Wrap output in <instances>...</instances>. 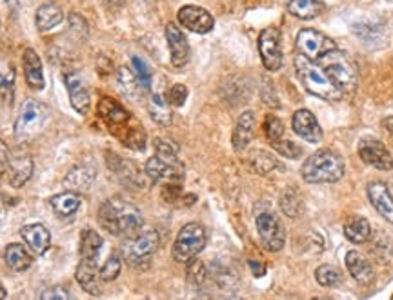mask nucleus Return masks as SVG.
<instances>
[{
  "label": "nucleus",
  "instance_id": "nucleus-1",
  "mask_svg": "<svg viewBox=\"0 0 393 300\" xmlns=\"http://www.w3.org/2000/svg\"><path fill=\"white\" fill-rule=\"evenodd\" d=\"M97 217L100 226L115 237L128 238L140 231L144 226L139 207L117 197L102 202V206L98 207Z\"/></svg>",
  "mask_w": 393,
  "mask_h": 300
},
{
  "label": "nucleus",
  "instance_id": "nucleus-2",
  "mask_svg": "<svg viewBox=\"0 0 393 300\" xmlns=\"http://www.w3.org/2000/svg\"><path fill=\"white\" fill-rule=\"evenodd\" d=\"M302 178L308 184H331L344 176V161L331 150H319L302 164Z\"/></svg>",
  "mask_w": 393,
  "mask_h": 300
},
{
  "label": "nucleus",
  "instance_id": "nucleus-3",
  "mask_svg": "<svg viewBox=\"0 0 393 300\" xmlns=\"http://www.w3.org/2000/svg\"><path fill=\"white\" fill-rule=\"evenodd\" d=\"M295 69H297V77H299L300 84L304 86L308 93L315 95V97L324 100L341 99V91L335 88V84L331 82L326 71L321 66H317L313 60L297 53Z\"/></svg>",
  "mask_w": 393,
  "mask_h": 300
},
{
  "label": "nucleus",
  "instance_id": "nucleus-4",
  "mask_svg": "<svg viewBox=\"0 0 393 300\" xmlns=\"http://www.w3.org/2000/svg\"><path fill=\"white\" fill-rule=\"evenodd\" d=\"M319 62H321V67L326 71L330 80L335 84V88L341 93L355 91L359 82V71L357 66L353 64V60L348 57L346 53L333 49V51L326 53Z\"/></svg>",
  "mask_w": 393,
  "mask_h": 300
},
{
  "label": "nucleus",
  "instance_id": "nucleus-5",
  "mask_svg": "<svg viewBox=\"0 0 393 300\" xmlns=\"http://www.w3.org/2000/svg\"><path fill=\"white\" fill-rule=\"evenodd\" d=\"M161 237L155 229H140L135 235L128 237L122 244V257L133 268H144L159 249Z\"/></svg>",
  "mask_w": 393,
  "mask_h": 300
},
{
  "label": "nucleus",
  "instance_id": "nucleus-6",
  "mask_svg": "<svg viewBox=\"0 0 393 300\" xmlns=\"http://www.w3.org/2000/svg\"><path fill=\"white\" fill-rule=\"evenodd\" d=\"M47 120V106L46 104L38 102L35 99L24 100L21 106L19 117L15 120V128H13V135L16 140L21 142H27V140L35 139L36 135L41 133L44 124Z\"/></svg>",
  "mask_w": 393,
  "mask_h": 300
},
{
  "label": "nucleus",
  "instance_id": "nucleus-7",
  "mask_svg": "<svg viewBox=\"0 0 393 300\" xmlns=\"http://www.w3.org/2000/svg\"><path fill=\"white\" fill-rule=\"evenodd\" d=\"M207 235L204 226L199 222H190L179 231L175 242H173V259L177 262L188 264L193 262L195 257L201 253L202 249L206 248Z\"/></svg>",
  "mask_w": 393,
  "mask_h": 300
},
{
  "label": "nucleus",
  "instance_id": "nucleus-8",
  "mask_svg": "<svg viewBox=\"0 0 393 300\" xmlns=\"http://www.w3.org/2000/svg\"><path fill=\"white\" fill-rule=\"evenodd\" d=\"M295 49L302 57L319 62L326 53L337 49V46L330 36L317 32V30H300L295 38Z\"/></svg>",
  "mask_w": 393,
  "mask_h": 300
},
{
  "label": "nucleus",
  "instance_id": "nucleus-9",
  "mask_svg": "<svg viewBox=\"0 0 393 300\" xmlns=\"http://www.w3.org/2000/svg\"><path fill=\"white\" fill-rule=\"evenodd\" d=\"M146 176H150L153 182L162 184H181L184 178V168L177 159H164L161 155L151 157L146 162L144 168Z\"/></svg>",
  "mask_w": 393,
  "mask_h": 300
},
{
  "label": "nucleus",
  "instance_id": "nucleus-10",
  "mask_svg": "<svg viewBox=\"0 0 393 300\" xmlns=\"http://www.w3.org/2000/svg\"><path fill=\"white\" fill-rule=\"evenodd\" d=\"M257 231H259L260 242L266 251L277 253L284 248L286 244V231L282 224L271 213H260L257 217Z\"/></svg>",
  "mask_w": 393,
  "mask_h": 300
},
{
  "label": "nucleus",
  "instance_id": "nucleus-11",
  "mask_svg": "<svg viewBox=\"0 0 393 300\" xmlns=\"http://www.w3.org/2000/svg\"><path fill=\"white\" fill-rule=\"evenodd\" d=\"M359 157L368 166L375 168L381 171L393 170V159L390 155L388 148L375 137H362L359 140Z\"/></svg>",
  "mask_w": 393,
  "mask_h": 300
},
{
  "label": "nucleus",
  "instance_id": "nucleus-12",
  "mask_svg": "<svg viewBox=\"0 0 393 300\" xmlns=\"http://www.w3.org/2000/svg\"><path fill=\"white\" fill-rule=\"evenodd\" d=\"M260 60L268 71H279L282 67L280 32L277 27H266L259 36Z\"/></svg>",
  "mask_w": 393,
  "mask_h": 300
},
{
  "label": "nucleus",
  "instance_id": "nucleus-13",
  "mask_svg": "<svg viewBox=\"0 0 393 300\" xmlns=\"http://www.w3.org/2000/svg\"><path fill=\"white\" fill-rule=\"evenodd\" d=\"M179 22H181V26H184L193 33H199V35L210 33L215 26V21L210 15V11H206L204 8H199V5H184V8H181Z\"/></svg>",
  "mask_w": 393,
  "mask_h": 300
},
{
  "label": "nucleus",
  "instance_id": "nucleus-14",
  "mask_svg": "<svg viewBox=\"0 0 393 300\" xmlns=\"http://www.w3.org/2000/svg\"><path fill=\"white\" fill-rule=\"evenodd\" d=\"M293 131L299 135L300 139L308 140L311 144H319L322 140V128L319 126V120L310 109H299L295 111L291 119Z\"/></svg>",
  "mask_w": 393,
  "mask_h": 300
},
{
  "label": "nucleus",
  "instance_id": "nucleus-15",
  "mask_svg": "<svg viewBox=\"0 0 393 300\" xmlns=\"http://www.w3.org/2000/svg\"><path fill=\"white\" fill-rule=\"evenodd\" d=\"M166 38H168V46L171 53V64L175 67H184L190 62V44H188L186 36L181 32V27L175 24H168L166 26Z\"/></svg>",
  "mask_w": 393,
  "mask_h": 300
},
{
  "label": "nucleus",
  "instance_id": "nucleus-16",
  "mask_svg": "<svg viewBox=\"0 0 393 300\" xmlns=\"http://www.w3.org/2000/svg\"><path fill=\"white\" fill-rule=\"evenodd\" d=\"M8 181L13 187H22L33 175V159L26 153H15L8 159Z\"/></svg>",
  "mask_w": 393,
  "mask_h": 300
},
{
  "label": "nucleus",
  "instance_id": "nucleus-17",
  "mask_svg": "<svg viewBox=\"0 0 393 300\" xmlns=\"http://www.w3.org/2000/svg\"><path fill=\"white\" fill-rule=\"evenodd\" d=\"M66 88L67 93H69V102H71V108L77 111L78 115H88L89 113V91L86 88V82L82 80L80 75L77 73H67L66 75Z\"/></svg>",
  "mask_w": 393,
  "mask_h": 300
},
{
  "label": "nucleus",
  "instance_id": "nucleus-18",
  "mask_svg": "<svg viewBox=\"0 0 393 300\" xmlns=\"http://www.w3.org/2000/svg\"><path fill=\"white\" fill-rule=\"evenodd\" d=\"M366 193L379 215L384 220H388L390 224H393V195L390 193L388 186L384 182H370L366 187Z\"/></svg>",
  "mask_w": 393,
  "mask_h": 300
},
{
  "label": "nucleus",
  "instance_id": "nucleus-19",
  "mask_svg": "<svg viewBox=\"0 0 393 300\" xmlns=\"http://www.w3.org/2000/svg\"><path fill=\"white\" fill-rule=\"evenodd\" d=\"M77 282L88 291L89 295H100L102 293V277H100V269L97 268L93 259H84L77 266Z\"/></svg>",
  "mask_w": 393,
  "mask_h": 300
},
{
  "label": "nucleus",
  "instance_id": "nucleus-20",
  "mask_svg": "<svg viewBox=\"0 0 393 300\" xmlns=\"http://www.w3.org/2000/svg\"><path fill=\"white\" fill-rule=\"evenodd\" d=\"M255 128H257V120H255L254 111H244L240 117H238L237 124H235V130H233L232 144L235 151H244L249 146V142L254 140L255 137Z\"/></svg>",
  "mask_w": 393,
  "mask_h": 300
},
{
  "label": "nucleus",
  "instance_id": "nucleus-21",
  "mask_svg": "<svg viewBox=\"0 0 393 300\" xmlns=\"http://www.w3.org/2000/svg\"><path fill=\"white\" fill-rule=\"evenodd\" d=\"M22 238L26 240V244L35 251L36 255L46 253L49 246H52V235L46 229V226L42 224H30L24 226L21 231Z\"/></svg>",
  "mask_w": 393,
  "mask_h": 300
},
{
  "label": "nucleus",
  "instance_id": "nucleus-22",
  "mask_svg": "<svg viewBox=\"0 0 393 300\" xmlns=\"http://www.w3.org/2000/svg\"><path fill=\"white\" fill-rule=\"evenodd\" d=\"M98 115L102 117L109 126H111V130L113 128H120V126H124L128 120H130V113L126 111L119 102H115L113 99H109V97H102L100 102H98Z\"/></svg>",
  "mask_w": 393,
  "mask_h": 300
},
{
  "label": "nucleus",
  "instance_id": "nucleus-23",
  "mask_svg": "<svg viewBox=\"0 0 393 300\" xmlns=\"http://www.w3.org/2000/svg\"><path fill=\"white\" fill-rule=\"evenodd\" d=\"M346 268L359 284H372L373 268L372 264H370V260L362 253H359V251H350V253L346 255Z\"/></svg>",
  "mask_w": 393,
  "mask_h": 300
},
{
  "label": "nucleus",
  "instance_id": "nucleus-24",
  "mask_svg": "<svg viewBox=\"0 0 393 300\" xmlns=\"http://www.w3.org/2000/svg\"><path fill=\"white\" fill-rule=\"evenodd\" d=\"M22 64H24V75L32 89H44V71H42V62L35 49L27 47L22 57Z\"/></svg>",
  "mask_w": 393,
  "mask_h": 300
},
{
  "label": "nucleus",
  "instance_id": "nucleus-25",
  "mask_svg": "<svg viewBox=\"0 0 393 300\" xmlns=\"http://www.w3.org/2000/svg\"><path fill=\"white\" fill-rule=\"evenodd\" d=\"M64 19V13H63V8L55 2H46V4H42L38 10H36V16H35V22H36V27H38V32L46 33V32H52L53 27H57Z\"/></svg>",
  "mask_w": 393,
  "mask_h": 300
},
{
  "label": "nucleus",
  "instance_id": "nucleus-26",
  "mask_svg": "<svg viewBox=\"0 0 393 300\" xmlns=\"http://www.w3.org/2000/svg\"><path fill=\"white\" fill-rule=\"evenodd\" d=\"M148 111L153 122L159 126H170L173 120V113H171L170 100L166 99L162 93H151L150 100H148Z\"/></svg>",
  "mask_w": 393,
  "mask_h": 300
},
{
  "label": "nucleus",
  "instance_id": "nucleus-27",
  "mask_svg": "<svg viewBox=\"0 0 393 300\" xmlns=\"http://www.w3.org/2000/svg\"><path fill=\"white\" fill-rule=\"evenodd\" d=\"M324 2L321 0H288V11L300 21H311L324 11Z\"/></svg>",
  "mask_w": 393,
  "mask_h": 300
},
{
  "label": "nucleus",
  "instance_id": "nucleus-28",
  "mask_svg": "<svg viewBox=\"0 0 393 300\" xmlns=\"http://www.w3.org/2000/svg\"><path fill=\"white\" fill-rule=\"evenodd\" d=\"M4 259L5 264L10 266L13 271H16V273L26 271V269L32 268L33 264V257L27 253V249L24 248L22 244H10V246L5 248Z\"/></svg>",
  "mask_w": 393,
  "mask_h": 300
},
{
  "label": "nucleus",
  "instance_id": "nucleus-29",
  "mask_svg": "<svg viewBox=\"0 0 393 300\" xmlns=\"http://www.w3.org/2000/svg\"><path fill=\"white\" fill-rule=\"evenodd\" d=\"M344 235L350 242L353 244H364L372 237V226L364 217H352L344 224Z\"/></svg>",
  "mask_w": 393,
  "mask_h": 300
},
{
  "label": "nucleus",
  "instance_id": "nucleus-30",
  "mask_svg": "<svg viewBox=\"0 0 393 300\" xmlns=\"http://www.w3.org/2000/svg\"><path fill=\"white\" fill-rule=\"evenodd\" d=\"M49 206L53 207V211L57 213L58 217H69L80 207V195L71 192V189L58 193V195L49 198Z\"/></svg>",
  "mask_w": 393,
  "mask_h": 300
},
{
  "label": "nucleus",
  "instance_id": "nucleus-31",
  "mask_svg": "<svg viewBox=\"0 0 393 300\" xmlns=\"http://www.w3.org/2000/svg\"><path fill=\"white\" fill-rule=\"evenodd\" d=\"M117 82H119V89L122 91V95L130 97L131 100L139 99V95L146 91L139 77L135 75V71H131L130 67H120L119 73H117Z\"/></svg>",
  "mask_w": 393,
  "mask_h": 300
},
{
  "label": "nucleus",
  "instance_id": "nucleus-32",
  "mask_svg": "<svg viewBox=\"0 0 393 300\" xmlns=\"http://www.w3.org/2000/svg\"><path fill=\"white\" fill-rule=\"evenodd\" d=\"M280 209L284 213L286 217L290 218H299L302 213H304V200H302V195H300L297 189L293 187H288L280 195Z\"/></svg>",
  "mask_w": 393,
  "mask_h": 300
},
{
  "label": "nucleus",
  "instance_id": "nucleus-33",
  "mask_svg": "<svg viewBox=\"0 0 393 300\" xmlns=\"http://www.w3.org/2000/svg\"><path fill=\"white\" fill-rule=\"evenodd\" d=\"M115 162L117 164H109V168L117 173V175L126 182V184H133V186L144 187V178H142V173L139 171V168L135 166L133 162H126L122 159H119L117 155H113Z\"/></svg>",
  "mask_w": 393,
  "mask_h": 300
},
{
  "label": "nucleus",
  "instance_id": "nucleus-34",
  "mask_svg": "<svg viewBox=\"0 0 393 300\" xmlns=\"http://www.w3.org/2000/svg\"><path fill=\"white\" fill-rule=\"evenodd\" d=\"M102 237L93 231V229H86L82 233V240H80V255L84 259H97L100 249H102Z\"/></svg>",
  "mask_w": 393,
  "mask_h": 300
},
{
  "label": "nucleus",
  "instance_id": "nucleus-35",
  "mask_svg": "<svg viewBox=\"0 0 393 300\" xmlns=\"http://www.w3.org/2000/svg\"><path fill=\"white\" fill-rule=\"evenodd\" d=\"M249 164L260 175H268L269 171H273L275 168L279 166V162L275 161V157L262 150H255L249 153Z\"/></svg>",
  "mask_w": 393,
  "mask_h": 300
},
{
  "label": "nucleus",
  "instance_id": "nucleus-36",
  "mask_svg": "<svg viewBox=\"0 0 393 300\" xmlns=\"http://www.w3.org/2000/svg\"><path fill=\"white\" fill-rule=\"evenodd\" d=\"M315 279L322 288H337V286L342 284L341 269L331 264H324L321 268H317Z\"/></svg>",
  "mask_w": 393,
  "mask_h": 300
},
{
  "label": "nucleus",
  "instance_id": "nucleus-37",
  "mask_svg": "<svg viewBox=\"0 0 393 300\" xmlns=\"http://www.w3.org/2000/svg\"><path fill=\"white\" fill-rule=\"evenodd\" d=\"M93 171L86 166H78L75 170L69 171V175L66 176V182L69 184L67 187H75V189H88L93 182Z\"/></svg>",
  "mask_w": 393,
  "mask_h": 300
},
{
  "label": "nucleus",
  "instance_id": "nucleus-38",
  "mask_svg": "<svg viewBox=\"0 0 393 300\" xmlns=\"http://www.w3.org/2000/svg\"><path fill=\"white\" fill-rule=\"evenodd\" d=\"M120 273V257L117 253L109 255V259L104 262V266L100 268V277H102L104 282H111L119 277Z\"/></svg>",
  "mask_w": 393,
  "mask_h": 300
},
{
  "label": "nucleus",
  "instance_id": "nucleus-39",
  "mask_svg": "<svg viewBox=\"0 0 393 300\" xmlns=\"http://www.w3.org/2000/svg\"><path fill=\"white\" fill-rule=\"evenodd\" d=\"M131 64H133V71H135V75L139 77L140 84H142L146 89H150L151 80H153V73H151V67L139 57L131 58Z\"/></svg>",
  "mask_w": 393,
  "mask_h": 300
},
{
  "label": "nucleus",
  "instance_id": "nucleus-40",
  "mask_svg": "<svg viewBox=\"0 0 393 300\" xmlns=\"http://www.w3.org/2000/svg\"><path fill=\"white\" fill-rule=\"evenodd\" d=\"M264 133H266L269 142H277L284 135V126H282V122L277 117L269 115L268 119H266V124H264Z\"/></svg>",
  "mask_w": 393,
  "mask_h": 300
},
{
  "label": "nucleus",
  "instance_id": "nucleus-41",
  "mask_svg": "<svg viewBox=\"0 0 393 300\" xmlns=\"http://www.w3.org/2000/svg\"><path fill=\"white\" fill-rule=\"evenodd\" d=\"M273 146L275 150L279 151V155L286 157V159H299L302 155V148L291 140H277V142H273Z\"/></svg>",
  "mask_w": 393,
  "mask_h": 300
},
{
  "label": "nucleus",
  "instance_id": "nucleus-42",
  "mask_svg": "<svg viewBox=\"0 0 393 300\" xmlns=\"http://www.w3.org/2000/svg\"><path fill=\"white\" fill-rule=\"evenodd\" d=\"M155 150H157V155L164 157V159H177V153H179V146H177L173 140L157 139L155 140Z\"/></svg>",
  "mask_w": 393,
  "mask_h": 300
},
{
  "label": "nucleus",
  "instance_id": "nucleus-43",
  "mask_svg": "<svg viewBox=\"0 0 393 300\" xmlns=\"http://www.w3.org/2000/svg\"><path fill=\"white\" fill-rule=\"evenodd\" d=\"M188 99V88L184 84H175V86H171V89L168 91V100H170L171 106H175V108H181L186 104Z\"/></svg>",
  "mask_w": 393,
  "mask_h": 300
},
{
  "label": "nucleus",
  "instance_id": "nucleus-44",
  "mask_svg": "<svg viewBox=\"0 0 393 300\" xmlns=\"http://www.w3.org/2000/svg\"><path fill=\"white\" fill-rule=\"evenodd\" d=\"M69 26H71L73 32L77 33L80 38H86V36H88V24H86V21H84L80 15L69 16Z\"/></svg>",
  "mask_w": 393,
  "mask_h": 300
},
{
  "label": "nucleus",
  "instance_id": "nucleus-45",
  "mask_svg": "<svg viewBox=\"0 0 393 300\" xmlns=\"http://www.w3.org/2000/svg\"><path fill=\"white\" fill-rule=\"evenodd\" d=\"M41 299L44 300H52V299H58V300H69L71 299V293L69 291H66L64 288H49L47 291H44L41 295Z\"/></svg>",
  "mask_w": 393,
  "mask_h": 300
},
{
  "label": "nucleus",
  "instance_id": "nucleus-46",
  "mask_svg": "<svg viewBox=\"0 0 393 300\" xmlns=\"http://www.w3.org/2000/svg\"><path fill=\"white\" fill-rule=\"evenodd\" d=\"M8 159H10L8 148L0 142V178H2V175L5 173V168H8Z\"/></svg>",
  "mask_w": 393,
  "mask_h": 300
},
{
  "label": "nucleus",
  "instance_id": "nucleus-47",
  "mask_svg": "<svg viewBox=\"0 0 393 300\" xmlns=\"http://www.w3.org/2000/svg\"><path fill=\"white\" fill-rule=\"evenodd\" d=\"M249 268L254 269V275L255 277H262L264 273H266V266H260V264H257V262H249Z\"/></svg>",
  "mask_w": 393,
  "mask_h": 300
},
{
  "label": "nucleus",
  "instance_id": "nucleus-48",
  "mask_svg": "<svg viewBox=\"0 0 393 300\" xmlns=\"http://www.w3.org/2000/svg\"><path fill=\"white\" fill-rule=\"evenodd\" d=\"M126 0H104V4L108 5V8H111V10H117V8H120V5H124Z\"/></svg>",
  "mask_w": 393,
  "mask_h": 300
},
{
  "label": "nucleus",
  "instance_id": "nucleus-49",
  "mask_svg": "<svg viewBox=\"0 0 393 300\" xmlns=\"http://www.w3.org/2000/svg\"><path fill=\"white\" fill-rule=\"evenodd\" d=\"M384 128H386L388 133L393 137V117H386V119H384Z\"/></svg>",
  "mask_w": 393,
  "mask_h": 300
},
{
  "label": "nucleus",
  "instance_id": "nucleus-50",
  "mask_svg": "<svg viewBox=\"0 0 393 300\" xmlns=\"http://www.w3.org/2000/svg\"><path fill=\"white\" fill-rule=\"evenodd\" d=\"M0 299H5V290L2 284H0Z\"/></svg>",
  "mask_w": 393,
  "mask_h": 300
}]
</instances>
